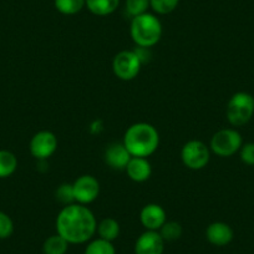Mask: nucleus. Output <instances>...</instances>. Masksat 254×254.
Returning a JSON list of instances; mask_svg holds the SVG:
<instances>
[{"label":"nucleus","mask_w":254,"mask_h":254,"mask_svg":"<svg viewBox=\"0 0 254 254\" xmlns=\"http://www.w3.org/2000/svg\"><path fill=\"white\" fill-rule=\"evenodd\" d=\"M54 5L63 15H75L85 8V0H54Z\"/></svg>","instance_id":"obj_19"},{"label":"nucleus","mask_w":254,"mask_h":254,"mask_svg":"<svg viewBox=\"0 0 254 254\" xmlns=\"http://www.w3.org/2000/svg\"><path fill=\"white\" fill-rule=\"evenodd\" d=\"M18 168V158L8 150H0V178L13 175Z\"/></svg>","instance_id":"obj_18"},{"label":"nucleus","mask_w":254,"mask_h":254,"mask_svg":"<svg viewBox=\"0 0 254 254\" xmlns=\"http://www.w3.org/2000/svg\"><path fill=\"white\" fill-rule=\"evenodd\" d=\"M29 148L31 156L38 161L48 160L58 150V137L51 131H39L31 137Z\"/></svg>","instance_id":"obj_8"},{"label":"nucleus","mask_w":254,"mask_h":254,"mask_svg":"<svg viewBox=\"0 0 254 254\" xmlns=\"http://www.w3.org/2000/svg\"><path fill=\"white\" fill-rule=\"evenodd\" d=\"M122 142L132 157L147 158L157 151L160 133L151 124L137 122L127 128Z\"/></svg>","instance_id":"obj_2"},{"label":"nucleus","mask_w":254,"mask_h":254,"mask_svg":"<svg viewBox=\"0 0 254 254\" xmlns=\"http://www.w3.org/2000/svg\"><path fill=\"white\" fill-rule=\"evenodd\" d=\"M227 120L234 127L248 124L254 115V96L244 91L236 92L227 104Z\"/></svg>","instance_id":"obj_4"},{"label":"nucleus","mask_w":254,"mask_h":254,"mask_svg":"<svg viewBox=\"0 0 254 254\" xmlns=\"http://www.w3.org/2000/svg\"><path fill=\"white\" fill-rule=\"evenodd\" d=\"M180 0H150V6L158 15H167L177 9Z\"/></svg>","instance_id":"obj_22"},{"label":"nucleus","mask_w":254,"mask_h":254,"mask_svg":"<svg viewBox=\"0 0 254 254\" xmlns=\"http://www.w3.org/2000/svg\"><path fill=\"white\" fill-rule=\"evenodd\" d=\"M158 233L161 234L165 242H175L182 237L183 229L181 223H178V222L166 221V223L161 227Z\"/></svg>","instance_id":"obj_20"},{"label":"nucleus","mask_w":254,"mask_h":254,"mask_svg":"<svg viewBox=\"0 0 254 254\" xmlns=\"http://www.w3.org/2000/svg\"><path fill=\"white\" fill-rule=\"evenodd\" d=\"M242 145L243 138L238 131L234 128H222L212 136L209 150L219 157H231L239 152Z\"/></svg>","instance_id":"obj_5"},{"label":"nucleus","mask_w":254,"mask_h":254,"mask_svg":"<svg viewBox=\"0 0 254 254\" xmlns=\"http://www.w3.org/2000/svg\"><path fill=\"white\" fill-rule=\"evenodd\" d=\"M120 5V0H85V6L97 16L111 15Z\"/></svg>","instance_id":"obj_15"},{"label":"nucleus","mask_w":254,"mask_h":254,"mask_svg":"<svg viewBox=\"0 0 254 254\" xmlns=\"http://www.w3.org/2000/svg\"><path fill=\"white\" fill-rule=\"evenodd\" d=\"M96 229V218L91 209L84 204L65 206L56 218V232L69 244H82L91 241Z\"/></svg>","instance_id":"obj_1"},{"label":"nucleus","mask_w":254,"mask_h":254,"mask_svg":"<svg viewBox=\"0 0 254 254\" xmlns=\"http://www.w3.org/2000/svg\"><path fill=\"white\" fill-rule=\"evenodd\" d=\"M120 231H121L120 223L115 218H111V217L101 219L97 224L96 229V232L99 233V238L109 242H114L115 239L119 238Z\"/></svg>","instance_id":"obj_16"},{"label":"nucleus","mask_w":254,"mask_h":254,"mask_svg":"<svg viewBox=\"0 0 254 254\" xmlns=\"http://www.w3.org/2000/svg\"><path fill=\"white\" fill-rule=\"evenodd\" d=\"M55 197L60 203L69 206V204L75 203V196L74 190H72V185L70 183H64V185L59 186L58 190L55 192Z\"/></svg>","instance_id":"obj_24"},{"label":"nucleus","mask_w":254,"mask_h":254,"mask_svg":"<svg viewBox=\"0 0 254 254\" xmlns=\"http://www.w3.org/2000/svg\"><path fill=\"white\" fill-rule=\"evenodd\" d=\"M69 249V243L60 234L50 236L43 244L44 254H66Z\"/></svg>","instance_id":"obj_17"},{"label":"nucleus","mask_w":254,"mask_h":254,"mask_svg":"<svg viewBox=\"0 0 254 254\" xmlns=\"http://www.w3.org/2000/svg\"><path fill=\"white\" fill-rule=\"evenodd\" d=\"M130 34L136 46L152 48L162 36V24L160 19L151 13H145L132 18Z\"/></svg>","instance_id":"obj_3"},{"label":"nucleus","mask_w":254,"mask_h":254,"mask_svg":"<svg viewBox=\"0 0 254 254\" xmlns=\"http://www.w3.org/2000/svg\"><path fill=\"white\" fill-rule=\"evenodd\" d=\"M165 243L158 231H146L136 241L135 254H163Z\"/></svg>","instance_id":"obj_10"},{"label":"nucleus","mask_w":254,"mask_h":254,"mask_svg":"<svg viewBox=\"0 0 254 254\" xmlns=\"http://www.w3.org/2000/svg\"><path fill=\"white\" fill-rule=\"evenodd\" d=\"M131 157L130 152L125 147L124 142H114L107 146L105 151V162L112 170L121 171L125 170L127 163L130 162Z\"/></svg>","instance_id":"obj_12"},{"label":"nucleus","mask_w":254,"mask_h":254,"mask_svg":"<svg viewBox=\"0 0 254 254\" xmlns=\"http://www.w3.org/2000/svg\"><path fill=\"white\" fill-rule=\"evenodd\" d=\"M127 176L131 181L137 183L146 182L152 175V167L145 157H131L130 162L127 163L126 168Z\"/></svg>","instance_id":"obj_14"},{"label":"nucleus","mask_w":254,"mask_h":254,"mask_svg":"<svg viewBox=\"0 0 254 254\" xmlns=\"http://www.w3.org/2000/svg\"><path fill=\"white\" fill-rule=\"evenodd\" d=\"M72 190H74L75 202L86 206L92 203L99 197L100 182L91 175L80 176L72 183Z\"/></svg>","instance_id":"obj_9"},{"label":"nucleus","mask_w":254,"mask_h":254,"mask_svg":"<svg viewBox=\"0 0 254 254\" xmlns=\"http://www.w3.org/2000/svg\"><path fill=\"white\" fill-rule=\"evenodd\" d=\"M233 229L224 222H213L206 229L207 241L216 247L228 246L233 241Z\"/></svg>","instance_id":"obj_13"},{"label":"nucleus","mask_w":254,"mask_h":254,"mask_svg":"<svg viewBox=\"0 0 254 254\" xmlns=\"http://www.w3.org/2000/svg\"><path fill=\"white\" fill-rule=\"evenodd\" d=\"M142 63L133 50H124L112 60V71L122 81H131L140 74Z\"/></svg>","instance_id":"obj_7"},{"label":"nucleus","mask_w":254,"mask_h":254,"mask_svg":"<svg viewBox=\"0 0 254 254\" xmlns=\"http://www.w3.org/2000/svg\"><path fill=\"white\" fill-rule=\"evenodd\" d=\"M84 254H116V249L112 242L97 238L87 244Z\"/></svg>","instance_id":"obj_21"},{"label":"nucleus","mask_w":254,"mask_h":254,"mask_svg":"<svg viewBox=\"0 0 254 254\" xmlns=\"http://www.w3.org/2000/svg\"><path fill=\"white\" fill-rule=\"evenodd\" d=\"M140 221L146 231H160L167 221V214L160 204L148 203L141 209Z\"/></svg>","instance_id":"obj_11"},{"label":"nucleus","mask_w":254,"mask_h":254,"mask_svg":"<svg viewBox=\"0 0 254 254\" xmlns=\"http://www.w3.org/2000/svg\"><path fill=\"white\" fill-rule=\"evenodd\" d=\"M125 6L131 18L142 15V14L147 13L148 8H151L150 0H126Z\"/></svg>","instance_id":"obj_23"},{"label":"nucleus","mask_w":254,"mask_h":254,"mask_svg":"<svg viewBox=\"0 0 254 254\" xmlns=\"http://www.w3.org/2000/svg\"><path fill=\"white\" fill-rule=\"evenodd\" d=\"M14 223L13 219L6 213L0 211V239H6L13 234Z\"/></svg>","instance_id":"obj_25"},{"label":"nucleus","mask_w":254,"mask_h":254,"mask_svg":"<svg viewBox=\"0 0 254 254\" xmlns=\"http://www.w3.org/2000/svg\"><path fill=\"white\" fill-rule=\"evenodd\" d=\"M181 160L190 170L199 171L208 165L211 160V150L199 140H190L185 143L181 150Z\"/></svg>","instance_id":"obj_6"},{"label":"nucleus","mask_w":254,"mask_h":254,"mask_svg":"<svg viewBox=\"0 0 254 254\" xmlns=\"http://www.w3.org/2000/svg\"><path fill=\"white\" fill-rule=\"evenodd\" d=\"M151 48H142V46H136V49L133 51L136 53V55L138 56V59H140V61L143 64L148 63V61L151 60V58H152V54H151Z\"/></svg>","instance_id":"obj_27"},{"label":"nucleus","mask_w":254,"mask_h":254,"mask_svg":"<svg viewBox=\"0 0 254 254\" xmlns=\"http://www.w3.org/2000/svg\"><path fill=\"white\" fill-rule=\"evenodd\" d=\"M239 156L244 165L254 166V142L242 145L241 150H239Z\"/></svg>","instance_id":"obj_26"}]
</instances>
